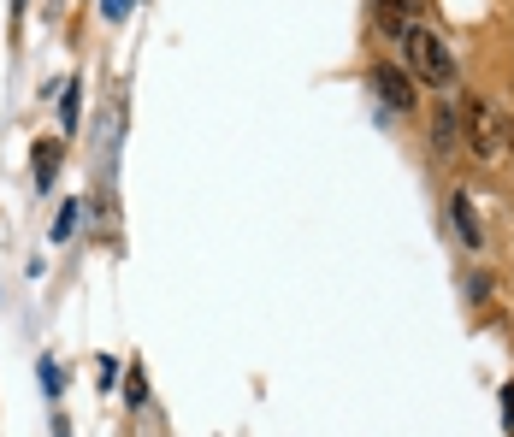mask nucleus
I'll list each match as a JSON object with an SVG mask.
<instances>
[{
  "label": "nucleus",
  "instance_id": "obj_10",
  "mask_svg": "<svg viewBox=\"0 0 514 437\" xmlns=\"http://www.w3.org/2000/svg\"><path fill=\"white\" fill-rule=\"evenodd\" d=\"M503 420H509V432H514V384L503 390Z\"/></svg>",
  "mask_w": 514,
  "mask_h": 437
},
{
  "label": "nucleus",
  "instance_id": "obj_9",
  "mask_svg": "<svg viewBox=\"0 0 514 437\" xmlns=\"http://www.w3.org/2000/svg\"><path fill=\"white\" fill-rule=\"evenodd\" d=\"M125 396H130V402H142V396H148V378H142V367H136V373H130Z\"/></svg>",
  "mask_w": 514,
  "mask_h": 437
},
{
  "label": "nucleus",
  "instance_id": "obj_7",
  "mask_svg": "<svg viewBox=\"0 0 514 437\" xmlns=\"http://www.w3.org/2000/svg\"><path fill=\"white\" fill-rule=\"evenodd\" d=\"M77 95H83V89H77V83H65V101H60V119H65V130L77 125V113H83V101H77Z\"/></svg>",
  "mask_w": 514,
  "mask_h": 437
},
{
  "label": "nucleus",
  "instance_id": "obj_8",
  "mask_svg": "<svg viewBox=\"0 0 514 437\" xmlns=\"http://www.w3.org/2000/svg\"><path fill=\"white\" fill-rule=\"evenodd\" d=\"M77 231V207H60V219H54V243H65Z\"/></svg>",
  "mask_w": 514,
  "mask_h": 437
},
{
  "label": "nucleus",
  "instance_id": "obj_2",
  "mask_svg": "<svg viewBox=\"0 0 514 437\" xmlns=\"http://www.w3.org/2000/svg\"><path fill=\"white\" fill-rule=\"evenodd\" d=\"M461 142L473 148V160H491V154L509 142V130H503V119H497L491 101H467V107H461Z\"/></svg>",
  "mask_w": 514,
  "mask_h": 437
},
{
  "label": "nucleus",
  "instance_id": "obj_12",
  "mask_svg": "<svg viewBox=\"0 0 514 437\" xmlns=\"http://www.w3.org/2000/svg\"><path fill=\"white\" fill-rule=\"evenodd\" d=\"M402 6H426V0H402Z\"/></svg>",
  "mask_w": 514,
  "mask_h": 437
},
{
  "label": "nucleus",
  "instance_id": "obj_1",
  "mask_svg": "<svg viewBox=\"0 0 514 437\" xmlns=\"http://www.w3.org/2000/svg\"><path fill=\"white\" fill-rule=\"evenodd\" d=\"M402 60H408V77L426 83V89H450L455 83L450 48H444V36L426 30V24H408V30H402Z\"/></svg>",
  "mask_w": 514,
  "mask_h": 437
},
{
  "label": "nucleus",
  "instance_id": "obj_4",
  "mask_svg": "<svg viewBox=\"0 0 514 437\" xmlns=\"http://www.w3.org/2000/svg\"><path fill=\"white\" fill-rule=\"evenodd\" d=\"M60 160H65V142H60V136H42V142H36V154H30V172H36V184H42V189L54 184Z\"/></svg>",
  "mask_w": 514,
  "mask_h": 437
},
{
  "label": "nucleus",
  "instance_id": "obj_11",
  "mask_svg": "<svg viewBox=\"0 0 514 437\" xmlns=\"http://www.w3.org/2000/svg\"><path fill=\"white\" fill-rule=\"evenodd\" d=\"M130 12V0H107V18H125Z\"/></svg>",
  "mask_w": 514,
  "mask_h": 437
},
{
  "label": "nucleus",
  "instance_id": "obj_6",
  "mask_svg": "<svg viewBox=\"0 0 514 437\" xmlns=\"http://www.w3.org/2000/svg\"><path fill=\"white\" fill-rule=\"evenodd\" d=\"M432 136H438V142H432L438 154H455V148H461V130H455V113H450V107L432 119Z\"/></svg>",
  "mask_w": 514,
  "mask_h": 437
},
{
  "label": "nucleus",
  "instance_id": "obj_3",
  "mask_svg": "<svg viewBox=\"0 0 514 437\" xmlns=\"http://www.w3.org/2000/svg\"><path fill=\"white\" fill-rule=\"evenodd\" d=\"M373 95L396 113H414V77L396 71V65H373Z\"/></svg>",
  "mask_w": 514,
  "mask_h": 437
},
{
  "label": "nucleus",
  "instance_id": "obj_5",
  "mask_svg": "<svg viewBox=\"0 0 514 437\" xmlns=\"http://www.w3.org/2000/svg\"><path fill=\"white\" fill-rule=\"evenodd\" d=\"M455 225H461V243H467V249H479V243H485V237H479V213H473V201H467V195H455Z\"/></svg>",
  "mask_w": 514,
  "mask_h": 437
}]
</instances>
